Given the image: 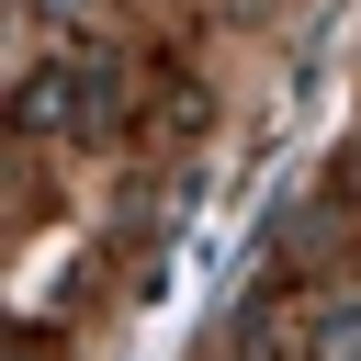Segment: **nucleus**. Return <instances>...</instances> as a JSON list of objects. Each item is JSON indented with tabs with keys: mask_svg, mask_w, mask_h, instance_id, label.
<instances>
[{
	"mask_svg": "<svg viewBox=\"0 0 361 361\" xmlns=\"http://www.w3.org/2000/svg\"><path fill=\"white\" fill-rule=\"evenodd\" d=\"M327 361H361V327H350V316L327 327Z\"/></svg>",
	"mask_w": 361,
	"mask_h": 361,
	"instance_id": "1",
	"label": "nucleus"
},
{
	"mask_svg": "<svg viewBox=\"0 0 361 361\" xmlns=\"http://www.w3.org/2000/svg\"><path fill=\"white\" fill-rule=\"evenodd\" d=\"M34 11H45V23H79V0H34Z\"/></svg>",
	"mask_w": 361,
	"mask_h": 361,
	"instance_id": "2",
	"label": "nucleus"
}]
</instances>
